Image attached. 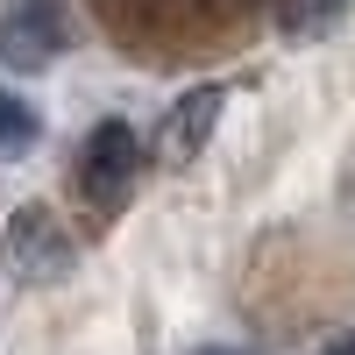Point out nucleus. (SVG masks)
<instances>
[{
  "label": "nucleus",
  "instance_id": "nucleus-2",
  "mask_svg": "<svg viewBox=\"0 0 355 355\" xmlns=\"http://www.w3.org/2000/svg\"><path fill=\"white\" fill-rule=\"evenodd\" d=\"M135 178H142V135L107 114V121L85 135V150H78V199L93 206V214H114V206H128Z\"/></svg>",
  "mask_w": 355,
  "mask_h": 355
},
{
  "label": "nucleus",
  "instance_id": "nucleus-5",
  "mask_svg": "<svg viewBox=\"0 0 355 355\" xmlns=\"http://www.w3.org/2000/svg\"><path fill=\"white\" fill-rule=\"evenodd\" d=\"M348 8H355V0H284L277 28H284L291 43H320V36H334V28L348 21Z\"/></svg>",
  "mask_w": 355,
  "mask_h": 355
},
{
  "label": "nucleus",
  "instance_id": "nucleus-3",
  "mask_svg": "<svg viewBox=\"0 0 355 355\" xmlns=\"http://www.w3.org/2000/svg\"><path fill=\"white\" fill-rule=\"evenodd\" d=\"M71 15L64 0H0V57L15 71H43L71 50Z\"/></svg>",
  "mask_w": 355,
  "mask_h": 355
},
{
  "label": "nucleus",
  "instance_id": "nucleus-4",
  "mask_svg": "<svg viewBox=\"0 0 355 355\" xmlns=\"http://www.w3.org/2000/svg\"><path fill=\"white\" fill-rule=\"evenodd\" d=\"M220 114H227V85H185V93L164 107V121H157V164L164 171L199 164V150L220 128Z\"/></svg>",
  "mask_w": 355,
  "mask_h": 355
},
{
  "label": "nucleus",
  "instance_id": "nucleus-8",
  "mask_svg": "<svg viewBox=\"0 0 355 355\" xmlns=\"http://www.w3.org/2000/svg\"><path fill=\"white\" fill-rule=\"evenodd\" d=\"M199 355H242V348H199Z\"/></svg>",
  "mask_w": 355,
  "mask_h": 355
},
{
  "label": "nucleus",
  "instance_id": "nucleus-7",
  "mask_svg": "<svg viewBox=\"0 0 355 355\" xmlns=\"http://www.w3.org/2000/svg\"><path fill=\"white\" fill-rule=\"evenodd\" d=\"M320 355H355V327H348V334H327V341H320Z\"/></svg>",
  "mask_w": 355,
  "mask_h": 355
},
{
  "label": "nucleus",
  "instance_id": "nucleus-1",
  "mask_svg": "<svg viewBox=\"0 0 355 355\" xmlns=\"http://www.w3.org/2000/svg\"><path fill=\"white\" fill-rule=\"evenodd\" d=\"M78 263V242L64 234V220L50 206H15L0 227V277L15 284H57Z\"/></svg>",
  "mask_w": 355,
  "mask_h": 355
},
{
  "label": "nucleus",
  "instance_id": "nucleus-6",
  "mask_svg": "<svg viewBox=\"0 0 355 355\" xmlns=\"http://www.w3.org/2000/svg\"><path fill=\"white\" fill-rule=\"evenodd\" d=\"M43 135V121H36V107H28L21 93H8L0 85V157H21L28 142Z\"/></svg>",
  "mask_w": 355,
  "mask_h": 355
}]
</instances>
